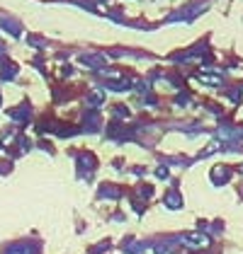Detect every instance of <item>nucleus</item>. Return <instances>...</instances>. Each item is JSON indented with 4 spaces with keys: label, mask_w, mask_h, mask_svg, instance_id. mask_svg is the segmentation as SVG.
<instances>
[{
    "label": "nucleus",
    "mask_w": 243,
    "mask_h": 254,
    "mask_svg": "<svg viewBox=\"0 0 243 254\" xmlns=\"http://www.w3.org/2000/svg\"><path fill=\"white\" fill-rule=\"evenodd\" d=\"M180 242L187 250H207L209 247V237L202 233H185L180 235Z\"/></svg>",
    "instance_id": "nucleus-1"
},
{
    "label": "nucleus",
    "mask_w": 243,
    "mask_h": 254,
    "mask_svg": "<svg viewBox=\"0 0 243 254\" xmlns=\"http://www.w3.org/2000/svg\"><path fill=\"white\" fill-rule=\"evenodd\" d=\"M7 254H34V247L32 245H15L7 250Z\"/></svg>",
    "instance_id": "nucleus-2"
}]
</instances>
